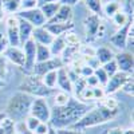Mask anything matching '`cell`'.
Wrapping results in <instances>:
<instances>
[{
    "label": "cell",
    "mask_w": 134,
    "mask_h": 134,
    "mask_svg": "<svg viewBox=\"0 0 134 134\" xmlns=\"http://www.w3.org/2000/svg\"><path fill=\"white\" fill-rule=\"evenodd\" d=\"M70 98H71V95H70L69 93H64V91L55 93V97H54L55 106H64V105L70 100Z\"/></svg>",
    "instance_id": "obj_29"
},
{
    "label": "cell",
    "mask_w": 134,
    "mask_h": 134,
    "mask_svg": "<svg viewBox=\"0 0 134 134\" xmlns=\"http://www.w3.org/2000/svg\"><path fill=\"white\" fill-rule=\"evenodd\" d=\"M93 95H94V100H100L103 97H106L103 86H95V87H93Z\"/></svg>",
    "instance_id": "obj_38"
},
{
    "label": "cell",
    "mask_w": 134,
    "mask_h": 134,
    "mask_svg": "<svg viewBox=\"0 0 134 134\" xmlns=\"http://www.w3.org/2000/svg\"><path fill=\"white\" fill-rule=\"evenodd\" d=\"M48 124H43V122H40V124L38 125V127L34 130V134H47L48 133Z\"/></svg>",
    "instance_id": "obj_41"
},
{
    "label": "cell",
    "mask_w": 134,
    "mask_h": 134,
    "mask_svg": "<svg viewBox=\"0 0 134 134\" xmlns=\"http://www.w3.org/2000/svg\"><path fill=\"white\" fill-rule=\"evenodd\" d=\"M32 30H34V27L28 23V21L19 18V39H20V44H23L24 42H27L32 36Z\"/></svg>",
    "instance_id": "obj_20"
},
{
    "label": "cell",
    "mask_w": 134,
    "mask_h": 134,
    "mask_svg": "<svg viewBox=\"0 0 134 134\" xmlns=\"http://www.w3.org/2000/svg\"><path fill=\"white\" fill-rule=\"evenodd\" d=\"M47 134H57V130H55V127L51 126V127L48 129V133H47Z\"/></svg>",
    "instance_id": "obj_49"
},
{
    "label": "cell",
    "mask_w": 134,
    "mask_h": 134,
    "mask_svg": "<svg viewBox=\"0 0 134 134\" xmlns=\"http://www.w3.org/2000/svg\"><path fill=\"white\" fill-rule=\"evenodd\" d=\"M34 98L26 93H16L11 97L7 103V117L14 122H21L30 115V109Z\"/></svg>",
    "instance_id": "obj_3"
},
{
    "label": "cell",
    "mask_w": 134,
    "mask_h": 134,
    "mask_svg": "<svg viewBox=\"0 0 134 134\" xmlns=\"http://www.w3.org/2000/svg\"><path fill=\"white\" fill-rule=\"evenodd\" d=\"M0 134H4V129H3L2 125H0Z\"/></svg>",
    "instance_id": "obj_51"
},
{
    "label": "cell",
    "mask_w": 134,
    "mask_h": 134,
    "mask_svg": "<svg viewBox=\"0 0 134 134\" xmlns=\"http://www.w3.org/2000/svg\"><path fill=\"white\" fill-rule=\"evenodd\" d=\"M79 55L82 58L85 59H88V58H94L95 57V48L91 47V46H87V44H85V46H79Z\"/></svg>",
    "instance_id": "obj_31"
},
{
    "label": "cell",
    "mask_w": 134,
    "mask_h": 134,
    "mask_svg": "<svg viewBox=\"0 0 134 134\" xmlns=\"http://www.w3.org/2000/svg\"><path fill=\"white\" fill-rule=\"evenodd\" d=\"M117 115H118V110H110V109H106L105 106H102L100 103H98V106L91 107L82 118H79L75 124H72L67 129L82 131L85 129L94 127L98 125H103L106 122L113 121Z\"/></svg>",
    "instance_id": "obj_2"
},
{
    "label": "cell",
    "mask_w": 134,
    "mask_h": 134,
    "mask_svg": "<svg viewBox=\"0 0 134 134\" xmlns=\"http://www.w3.org/2000/svg\"><path fill=\"white\" fill-rule=\"evenodd\" d=\"M63 38H64V42H66L67 46H75V44H79V38H78V35L74 34V32L67 31L63 35Z\"/></svg>",
    "instance_id": "obj_35"
},
{
    "label": "cell",
    "mask_w": 134,
    "mask_h": 134,
    "mask_svg": "<svg viewBox=\"0 0 134 134\" xmlns=\"http://www.w3.org/2000/svg\"><path fill=\"white\" fill-rule=\"evenodd\" d=\"M90 109L91 107L88 103H85L75 98H70V100L64 106H55L51 110L48 122L52 125V127L57 129L70 127L79 118H82Z\"/></svg>",
    "instance_id": "obj_1"
},
{
    "label": "cell",
    "mask_w": 134,
    "mask_h": 134,
    "mask_svg": "<svg viewBox=\"0 0 134 134\" xmlns=\"http://www.w3.org/2000/svg\"><path fill=\"white\" fill-rule=\"evenodd\" d=\"M106 134H122V129L121 127L110 129V130H106Z\"/></svg>",
    "instance_id": "obj_46"
},
{
    "label": "cell",
    "mask_w": 134,
    "mask_h": 134,
    "mask_svg": "<svg viewBox=\"0 0 134 134\" xmlns=\"http://www.w3.org/2000/svg\"><path fill=\"white\" fill-rule=\"evenodd\" d=\"M71 21H72V8L70 5L60 4L54 18L46 21V23H71Z\"/></svg>",
    "instance_id": "obj_15"
},
{
    "label": "cell",
    "mask_w": 134,
    "mask_h": 134,
    "mask_svg": "<svg viewBox=\"0 0 134 134\" xmlns=\"http://www.w3.org/2000/svg\"><path fill=\"white\" fill-rule=\"evenodd\" d=\"M94 76L98 79L99 85L103 86V87H105V85H106L107 81H109V75H107L106 71L102 69V66H99V67H97V69H94Z\"/></svg>",
    "instance_id": "obj_30"
},
{
    "label": "cell",
    "mask_w": 134,
    "mask_h": 134,
    "mask_svg": "<svg viewBox=\"0 0 134 134\" xmlns=\"http://www.w3.org/2000/svg\"><path fill=\"white\" fill-rule=\"evenodd\" d=\"M7 118V114L5 113H0V122H2L3 119H5Z\"/></svg>",
    "instance_id": "obj_50"
},
{
    "label": "cell",
    "mask_w": 134,
    "mask_h": 134,
    "mask_svg": "<svg viewBox=\"0 0 134 134\" xmlns=\"http://www.w3.org/2000/svg\"><path fill=\"white\" fill-rule=\"evenodd\" d=\"M102 106H105L106 109H110V110H118V100L115 98H113L111 95H106L103 97L102 99H100V102H99Z\"/></svg>",
    "instance_id": "obj_28"
},
{
    "label": "cell",
    "mask_w": 134,
    "mask_h": 134,
    "mask_svg": "<svg viewBox=\"0 0 134 134\" xmlns=\"http://www.w3.org/2000/svg\"><path fill=\"white\" fill-rule=\"evenodd\" d=\"M7 47H8V40H7V38H3L2 40H0V55L4 54Z\"/></svg>",
    "instance_id": "obj_44"
},
{
    "label": "cell",
    "mask_w": 134,
    "mask_h": 134,
    "mask_svg": "<svg viewBox=\"0 0 134 134\" xmlns=\"http://www.w3.org/2000/svg\"><path fill=\"white\" fill-rule=\"evenodd\" d=\"M40 124V121L39 119H36L35 117H31V115H28L27 118H26V127L31 131V133H34V130H35L36 127H38V125Z\"/></svg>",
    "instance_id": "obj_37"
},
{
    "label": "cell",
    "mask_w": 134,
    "mask_h": 134,
    "mask_svg": "<svg viewBox=\"0 0 134 134\" xmlns=\"http://www.w3.org/2000/svg\"><path fill=\"white\" fill-rule=\"evenodd\" d=\"M122 134H134L133 127H129V129H126V130H122Z\"/></svg>",
    "instance_id": "obj_48"
},
{
    "label": "cell",
    "mask_w": 134,
    "mask_h": 134,
    "mask_svg": "<svg viewBox=\"0 0 134 134\" xmlns=\"http://www.w3.org/2000/svg\"><path fill=\"white\" fill-rule=\"evenodd\" d=\"M21 2H23V0H2L4 12H8V14L19 12L20 8H21Z\"/></svg>",
    "instance_id": "obj_23"
},
{
    "label": "cell",
    "mask_w": 134,
    "mask_h": 134,
    "mask_svg": "<svg viewBox=\"0 0 134 134\" xmlns=\"http://www.w3.org/2000/svg\"><path fill=\"white\" fill-rule=\"evenodd\" d=\"M23 52L26 57L24 70L27 71V74H31L34 66L36 63V42L32 38H30L27 42L23 43Z\"/></svg>",
    "instance_id": "obj_12"
},
{
    "label": "cell",
    "mask_w": 134,
    "mask_h": 134,
    "mask_svg": "<svg viewBox=\"0 0 134 134\" xmlns=\"http://www.w3.org/2000/svg\"><path fill=\"white\" fill-rule=\"evenodd\" d=\"M2 87H4V81L0 79V88H2Z\"/></svg>",
    "instance_id": "obj_52"
},
{
    "label": "cell",
    "mask_w": 134,
    "mask_h": 134,
    "mask_svg": "<svg viewBox=\"0 0 134 134\" xmlns=\"http://www.w3.org/2000/svg\"><path fill=\"white\" fill-rule=\"evenodd\" d=\"M102 11L109 18H113L114 14H117L118 11H121V4L118 2H109V3H106V5L102 7Z\"/></svg>",
    "instance_id": "obj_26"
},
{
    "label": "cell",
    "mask_w": 134,
    "mask_h": 134,
    "mask_svg": "<svg viewBox=\"0 0 134 134\" xmlns=\"http://www.w3.org/2000/svg\"><path fill=\"white\" fill-rule=\"evenodd\" d=\"M30 115L35 117L43 124H48L50 115H51V109L48 106V102L46 98H36L32 100L31 109H30Z\"/></svg>",
    "instance_id": "obj_6"
},
{
    "label": "cell",
    "mask_w": 134,
    "mask_h": 134,
    "mask_svg": "<svg viewBox=\"0 0 134 134\" xmlns=\"http://www.w3.org/2000/svg\"><path fill=\"white\" fill-rule=\"evenodd\" d=\"M44 28L55 38V36L63 35L67 31H71L74 28V24H72V21L71 23H46Z\"/></svg>",
    "instance_id": "obj_18"
},
{
    "label": "cell",
    "mask_w": 134,
    "mask_h": 134,
    "mask_svg": "<svg viewBox=\"0 0 134 134\" xmlns=\"http://www.w3.org/2000/svg\"><path fill=\"white\" fill-rule=\"evenodd\" d=\"M31 38L36 42V44H43V46H50V44L52 43V40H54V36L44 28V26L34 28Z\"/></svg>",
    "instance_id": "obj_16"
},
{
    "label": "cell",
    "mask_w": 134,
    "mask_h": 134,
    "mask_svg": "<svg viewBox=\"0 0 134 134\" xmlns=\"http://www.w3.org/2000/svg\"><path fill=\"white\" fill-rule=\"evenodd\" d=\"M85 31H86V39L88 42H93L98 38L103 36L105 26L100 20L99 15L97 14H90L85 19Z\"/></svg>",
    "instance_id": "obj_5"
},
{
    "label": "cell",
    "mask_w": 134,
    "mask_h": 134,
    "mask_svg": "<svg viewBox=\"0 0 134 134\" xmlns=\"http://www.w3.org/2000/svg\"><path fill=\"white\" fill-rule=\"evenodd\" d=\"M4 57L8 62H11L12 64L20 67V69H24V64H26V57H24V52L21 48L19 47H11L8 46L7 50L4 51Z\"/></svg>",
    "instance_id": "obj_14"
},
{
    "label": "cell",
    "mask_w": 134,
    "mask_h": 134,
    "mask_svg": "<svg viewBox=\"0 0 134 134\" xmlns=\"http://www.w3.org/2000/svg\"><path fill=\"white\" fill-rule=\"evenodd\" d=\"M8 75V60L4 55H0V79L4 81Z\"/></svg>",
    "instance_id": "obj_34"
},
{
    "label": "cell",
    "mask_w": 134,
    "mask_h": 134,
    "mask_svg": "<svg viewBox=\"0 0 134 134\" xmlns=\"http://www.w3.org/2000/svg\"><path fill=\"white\" fill-rule=\"evenodd\" d=\"M131 27H133V19L129 18L126 23L122 27H118V30L114 32V35L110 36V43L119 50H125L127 47V38Z\"/></svg>",
    "instance_id": "obj_7"
},
{
    "label": "cell",
    "mask_w": 134,
    "mask_h": 134,
    "mask_svg": "<svg viewBox=\"0 0 134 134\" xmlns=\"http://www.w3.org/2000/svg\"><path fill=\"white\" fill-rule=\"evenodd\" d=\"M18 18L23 19L35 28V27H42L46 24V18L42 14V11L36 7V8H32V9H20L18 15Z\"/></svg>",
    "instance_id": "obj_9"
},
{
    "label": "cell",
    "mask_w": 134,
    "mask_h": 134,
    "mask_svg": "<svg viewBox=\"0 0 134 134\" xmlns=\"http://www.w3.org/2000/svg\"><path fill=\"white\" fill-rule=\"evenodd\" d=\"M133 86H134V82H133V76H130L129 79L124 83V86L121 87V90H124L126 94L129 95H133Z\"/></svg>",
    "instance_id": "obj_39"
},
{
    "label": "cell",
    "mask_w": 134,
    "mask_h": 134,
    "mask_svg": "<svg viewBox=\"0 0 134 134\" xmlns=\"http://www.w3.org/2000/svg\"><path fill=\"white\" fill-rule=\"evenodd\" d=\"M4 8H3V4H2V0H0V21L3 20V18H4Z\"/></svg>",
    "instance_id": "obj_47"
},
{
    "label": "cell",
    "mask_w": 134,
    "mask_h": 134,
    "mask_svg": "<svg viewBox=\"0 0 134 134\" xmlns=\"http://www.w3.org/2000/svg\"><path fill=\"white\" fill-rule=\"evenodd\" d=\"M63 62L60 60V58H50L48 60H44V62H39V63H35L32 69V72L34 75H36L39 78H42L46 72L48 71H52V70H59L60 67H63Z\"/></svg>",
    "instance_id": "obj_10"
},
{
    "label": "cell",
    "mask_w": 134,
    "mask_h": 134,
    "mask_svg": "<svg viewBox=\"0 0 134 134\" xmlns=\"http://www.w3.org/2000/svg\"><path fill=\"white\" fill-rule=\"evenodd\" d=\"M7 26V40L8 46L11 47H19L20 39H19V18L16 15H11L5 20Z\"/></svg>",
    "instance_id": "obj_8"
},
{
    "label": "cell",
    "mask_w": 134,
    "mask_h": 134,
    "mask_svg": "<svg viewBox=\"0 0 134 134\" xmlns=\"http://www.w3.org/2000/svg\"><path fill=\"white\" fill-rule=\"evenodd\" d=\"M64 35V34H63ZM63 35H59V36H55L52 43L50 44V51H51V55H54V57H58V55H60L64 50V47L67 46L66 42H64V38Z\"/></svg>",
    "instance_id": "obj_22"
},
{
    "label": "cell",
    "mask_w": 134,
    "mask_h": 134,
    "mask_svg": "<svg viewBox=\"0 0 134 134\" xmlns=\"http://www.w3.org/2000/svg\"><path fill=\"white\" fill-rule=\"evenodd\" d=\"M57 134H86V133L78 131V130H71V129H58Z\"/></svg>",
    "instance_id": "obj_43"
},
{
    "label": "cell",
    "mask_w": 134,
    "mask_h": 134,
    "mask_svg": "<svg viewBox=\"0 0 134 134\" xmlns=\"http://www.w3.org/2000/svg\"><path fill=\"white\" fill-rule=\"evenodd\" d=\"M3 38H5V36H4V34H3V32H0V40H2Z\"/></svg>",
    "instance_id": "obj_53"
},
{
    "label": "cell",
    "mask_w": 134,
    "mask_h": 134,
    "mask_svg": "<svg viewBox=\"0 0 134 134\" xmlns=\"http://www.w3.org/2000/svg\"><path fill=\"white\" fill-rule=\"evenodd\" d=\"M100 134H106V130H105V131H102V133H100Z\"/></svg>",
    "instance_id": "obj_54"
},
{
    "label": "cell",
    "mask_w": 134,
    "mask_h": 134,
    "mask_svg": "<svg viewBox=\"0 0 134 134\" xmlns=\"http://www.w3.org/2000/svg\"><path fill=\"white\" fill-rule=\"evenodd\" d=\"M60 7V3L58 2H48V3H44V4H40L39 9L42 11V14L44 15V18H46V21H48L50 19L54 18V15L57 14L58 8Z\"/></svg>",
    "instance_id": "obj_21"
},
{
    "label": "cell",
    "mask_w": 134,
    "mask_h": 134,
    "mask_svg": "<svg viewBox=\"0 0 134 134\" xmlns=\"http://www.w3.org/2000/svg\"><path fill=\"white\" fill-rule=\"evenodd\" d=\"M79 2H81V0H59L60 4H63V5H70V7L75 5L76 3H79Z\"/></svg>",
    "instance_id": "obj_45"
},
{
    "label": "cell",
    "mask_w": 134,
    "mask_h": 134,
    "mask_svg": "<svg viewBox=\"0 0 134 134\" xmlns=\"http://www.w3.org/2000/svg\"><path fill=\"white\" fill-rule=\"evenodd\" d=\"M130 76L131 75H129L126 72H122V71H118L114 75L109 76V81H107V83L103 87L105 88V94L106 95H111V94L117 93L118 90H121V87L124 86V83L129 79Z\"/></svg>",
    "instance_id": "obj_11"
},
{
    "label": "cell",
    "mask_w": 134,
    "mask_h": 134,
    "mask_svg": "<svg viewBox=\"0 0 134 134\" xmlns=\"http://www.w3.org/2000/svg\"><path fill=\"white\" fill-rule=\"evenodd\" d=\"M19 90L21 93L31 95L32 98H47L55 94V88H48L42 82L39 76L34 75V74H27L24 76L23 82L19 86Z\"/></svg>",
    "instance_id": "obj_4"
},
{
    "label": "cell",
    "mask_w": 134,
    "mask_h": 134,
    "mask_svg": "<svg viewBox=\"0 0 134 134\" xmlns=\"http://www.w3.org/2000/svg\"><path fill=\"white\" fill-rule=\"evenodd\" d=\"M114 60H115V63L118 66L119 71L126 72L129 75H133V66H134L133 52H130V51L118 52L117 55H114Z\"/></svg>",
    "instance_id": "obj_13"
},
{
    "label": "cell",
    "mask_w": 134,
    "mask_h": 134,
    "mask_svg": "<svg viewBox=\"0 0 134 134\" xmlns=\"http://www.w3.org/2000/svg\"><path fill=\"white\" fill-rule=\"evenodd\" d=\"M57 72H58L57 85L59 86L60 91H64V93L71 94V93H72V82H71V79H70L69 74H67V69H66V66L60 67V69H59Z\"/></svg>",
    "instance_id": "obj_17"
},
{
    "label": "cell",
    "mask_w": 134,
    "mask_h": 134,
    "mask_svg": "<svg viewBox=\"0 0 134 134\" xmlns=\"http://www.w3.org/2000/svg\"><path fill=\"white\" fill-rule=\"evenodd\" d=\"M79 99L85 100V102H91V100H94V95H93V87H88L86 86L82 93L79 94V97H78Z\"/></svg>",
    "instance_id": "obj_36"
},
{
    "label": "cell",
    "mask_w": 134,
    "mask_h": 134,
    "mask_svg": "<svg viewBox=\"0 0 134 134\" xmlns=\"http://www.w3.org/2000/svg\"><path fill=\"white\" fill-rule=\"evenodd\" d=\"M36 5H38V0H23L20 9H32V8H36Z\"/></svg>",
    "instance_id": "obj_40"
},
{
    "label": "cell",
    "mask_w": 134,
    "mask_h": 134,
    "mask_svg": "<svg viewBox=\"0 0 134 134\" xmlns=\"http://www.w3.org/2000/svg\"><path fill=\"white\" fill-rule=\"evenodd\" d=\"M85 2H86L87 8L91 11V14L99 15L100 12H102V7H103L102 0H85Z\"/></svg>",
    "instance_id": "obj_27"
},
{
    "label": "cell",
    "mask_w": 134,
    "mask_h": 134,
    "mask_svg": "<svg viewBox=\"0 0 134 134\" xmlns=\"http://www.w3.org/2000/svg\"><path fill=\"white\" fill-rule=\"evenodd\" d=\"M102 69L106 71V74H107L109 76L114 75L115 72L119 71V70H118V66H117V63H115L114 59L110 60V62H107V63H105V64H102Z\"/></svg>",
    "instance_id": "obj_33"
},
{
    "label": "cell",
    "mask_w": 134,
    "mask_h": 134,
    "mask_svg": "<svg viewBox=\"0 0 134 134\" xmlns=\"http://www.w3.org/2000/svg\"><path fill=\"white\" fill-rule=\"evenodd\" d=\"M50 58H52L50 47L48 46H43V44H36V63L48 60Z\"/></svg>",
    "instance_id": "obj_24"
},
{
    "label": "cell",
    "mask_w": 134,
    "mask_h": 134,
    "mask_svg": "<svg viewBox=\"0 0 134 134\" xmlns=\"http://www.w3.org/2000/svg\"><path fill=\"white\" fill-rule=\"evenodd\" d=\"M111 19H113L114 24H117L118 27H122V26H124L126 21L129 20V16H127L125 12H121V11H118L117 14L113 15V18H111Z\"/></svg>",
    "instance_id": "obj_32"
},
{
    "label": "cell",
    "mask_w": 134,
    "mask_h": 134,
    "mask_svg": "<svg viewBox=\"0 0 134 134\" xmlns=\"http://www.w3.org/2000/svg\"><path fill=\"white\" fill-rule=\"evenodd\" d=\"M114 52L111 51L109 47H99V48H97L95 50V59H97V62H98V64H105V63H107V62H110V60H113L114 59Z\"/></svg>",
    "instance_id": "obj_19"
},
{
    "label": "cell",
    "mask_w": 134,
    "mask_h": 134,
    "mask_svg": "<svg viewBox=\"0 0 134 134\" xmlns=\"http://www.w3.org/2000/svg\"><path fill=\"white\" fill-rule=\"evenodd\" d=\"M85 81H86V85H87L88 87H95V86H100V85H99V82H98V79H97V78L94 76V74H93V75H90V76H87Z\"/></svg>",
    "instance_id": "obj_42"
},
{
    "label": "cell",
    "mask_w": 134,
    "mask_h": 134,
    "mask_svg": "<svg viewBox=\"0 0 134 134\" xmlns=\"http://www.w3.org/2000/svg\"><path fill=\"white\" fill-rule=\"evenodd\" d=\"M58 70H52V71H48L44 74L40 79L42 82L46 85L48 88H55L57 87V79H58Z\"/></svg>",
    "instance_id": "obj_25"
}]
</instances>
